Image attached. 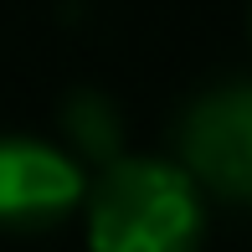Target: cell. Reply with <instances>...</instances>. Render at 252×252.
Segmentation results:
<instances>
[{"label": "cell", "instance_id": "1", "mask_svg": "<svg viewBox=\"0 0 252 252\" xmlns=\"http://www.w3.org/2000/svg\"><path fill=\"white\" fill-rule=\"evenodd\" d=\"M206 206L186 165L170 159H108L88 196L93 252H201Z\"/></svg>", "mask_w": 252, "mask_h": 252}, {"label": "cell", "instance_id": "2", "mask_svg": "<svg viewBox=\"0 0 252 252\" xmlns=\"http://www.w3.org/2000/svg\"><path fill=\"white\" fill-rule=\"evenodd\" d=\"M180 155L196 186H211L216 196L232 201H252V83L206 93L186 113Z\"/></svg>", "mask_w": 252, "mask_h": 252}, {"label": "cell", "instance_id": "3", "mask_svg": "<svg viewBox=\"0 0 252 252\" xmlns=\"http://www.w3.org/2000/svg\"><path fill=\"white\" fill-rule=\"evenodd\" d=\"M88 180L72 155L41 139H0V221L41 226L83 206Z\"/></svg>", "mask_w": 252, "mask_h": 252}, {"label": "cell", "instance_id": "4", "mask_svg": "<svg viewBox=\"0 0 252 252\" xmlns=\"http://www.w3.org/2000/svg\"><path fill=\"white\" fill-rule=\"evenodd\" d=\"M67 129H72V139H77V150H83V155H93V159H119V113H113L98 93L72 98V108H67Z\"/></svg>", "mask_w": 252, "mask_h": 252}]
</instances>
